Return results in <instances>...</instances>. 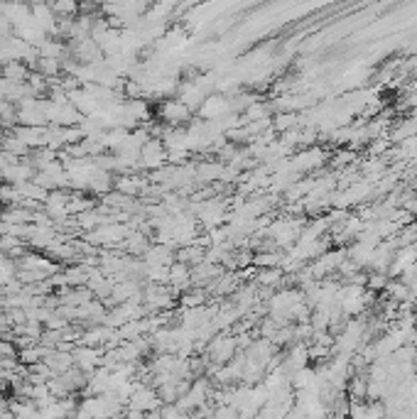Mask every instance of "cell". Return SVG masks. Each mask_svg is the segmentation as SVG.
Here are the masks:
<instances>
[{
	"instance_id": "cell-1",
	"label": "cell",
	"mask_w": 417,
	"mask_h": 419,
	"mask_svg": "<svg viewBox=\"0 0 417 419\" xmlns=\"http://www.w3.org/2000/svg\"><path fill=\"white\" fill-rule=\"evenodd\" d=\"M192 116H194V111L190 106H185L180 98H167L157 108V118L170 128H185V123H190Z\"/></svg>"
},
{
	"instance_id": "cell-2",
	"label": "cell",
	"mask_w": 417,
	"mask_h": 419,
	"mask_svg": "<svg viewBox=\"0 0 417 419\" xmlns=\"http://www.w3.org/2000/svg\"><path fill=\"white\" fill-rule=\"evenodd\" d=\"M326 159H329V152H326L324 147H319V145H315V147H307V149H302V152H297L295 157H290V169L295 174L315 172V169H319Z\"/></svg>"
},
{
	"instance_id": "cell-3",
	"label": "cell",
	"mask_w": 417,
	"mask_h": 419,
	"mask_svg": "<svg viewBox=\"0 0 417 419\" xmlns=\"http://www.w3.org/2000/svg\"><path fill=\"white\" fill-rule=\"evenodd\" d=\"M103 353H106V348L77 346V348L72 351V356H74V368H79L81 373L91 375L93 371H98V368L103 366Z\"/></svg>"
},
{
	"instance_id": "cell-4",
	"label": "cell",
	"mask_w": 417,
	"mask_h": 419,
	"mask_svg": "<svg viewBox=\"0 0 417 419\" xmlns=\"http://www.w3.org/2000/svg\"><path fill=\"white\" fill-rule=\"evenodd\" d=\"M167 164V149L162 145V140H150L145 147L140 149V169L145 172H157Z\"/></svg>"
},
{
	"instance_id": "cell-5",
	"label": "cell",
	"mask_w": 417,
	"mask_h": 419,
	"mask_svg": "<svg viewBox=\"0 0 417 419\" xmlns=\"http://www.w3.org/2000/svg\"><path fill=\"white\" fill-rule=\"evenodd\" d=\"M160 407H162V400L157 397L155 387H150V385H143L140 390L131 397V402H128V410H135L145 417L152 415V412H157Z\"/></svg>"
},
{
	"instance_id": "cell-6",
	"label": "cell",
	"mask_w": 417,
	"mask_h": 419,
	"mask_svg": "<svg viewBox=\"0 0 417 419\" xmlns=\"http://www.w3.org/2000/svg\"><path fill=\"white\" fill-rule=\"evenodd\" d=\"M113 189L123 197L135 199L150 189V179H145L143 174H121V177L113 179Z\"/></svg>"
},
{
	"instance_id": "cell-7",
	"label": "cell",
	"mask_w": 417,
	"mask_h": 419,
	"mask_svg": "<svg viewBox=\"0 0 417 419\" xmlns=\"http://www.w3.org/2000/svg\"><path fill=\"white\" fill-rule=\"evenodd\" d=\"M143 262H145V267H170L172 262H175V253H172L170 246H160V243H155V246H150L145 251Z\"/></svg>"
},
{
	"instance_id": "cell-8",
	"label": "cell",
	"mask_w": 417,
	"mask_h": 419,
	"mask_svg": "<svg viewBox=\"0 0 417 419\" xmlns=\"http://www.w3.org/2000/svg\"><path fill=\"white\" fill-rule=\"evenodd\" d=\"M199 113L201 118L208 123V121H218V118L228 116L231 113V108H228V98L226 96H208L204 103L199 106Z\"/></svg>"
},
{
	"instance_id": "cell-9",
	"label": "cell",
	"mask_w": 417,
	"mask_h": 419,
	"mask_svg": "<svg viewBox=\"0 0 417 419\" xmlns=\"http://www.w3.org/2000/svg\"><path fill=\"white\" fill-rule=\"evenodd\" d=\"M29 74H32V69H29L25 62H5L3 69H0V77L8 79V81H13V84H27Z\"/></svg>"
},
{
	"instance_id": "cell-10",
	"label": "cell",
	"mask_w": 417,
	"mask_h": 419,
	"mask_svg": "<svg viewBox=\"0 0 417 419\" xmlns=\"http://www.w3.org/2000/svg\"><path fill=\"white\" fill-rule=\"evenodd\" d=\"M44 363L52 368L54 378H57V375H62V373L72 371V368H74V356H72V351H52L47 358H44Z\"/></svg>"
},
{
	"instance_id": "cell-11",
	"label": "cell",
	"mask_w": 417,
	"mask_h": 419,
	"mask_svg": "<svg viewBox=\"0 0 417 419\" xmlns=\"http://www.w3.org/2000/svg\"><path fill=\"white\" fill-rule=\"evenodd\" d=\"M3 20H8L10 25L15 27H20V25H25L29 20V5H22V3H13V5H5L3 10Z\"/></svg>"
},
{
	"instance_id": "cell-12",
	"label": "cell",
	"mask_w": 417,
	"mask_h": 419,
	"mask_svg": "<svg viewBox=\"0 0 417 419\" xmlns=\"http://www.w3.org/2000/svg\"><path fill=\"white\" fill-rule=\"evenodd\" d=\"M206 299H208V292L204 287H192L187 289L177 302L182 304V309H197V307H206Z\"/></svg>"
},
{
	"instance_id": "cell-13",
	"label": "cell",
	"mask_w": 417,
	"mask_h": 419,
	"mask_svg": "<svg viewBox=\"0 0 417 419\" xmlns=\"http://www.w3.org/2000/svg\"><path fill=\"white\" fill-rule=\"evenodd\" d=\"M285 282V275H282L280 267H272V270H258V277H256V284L263 289H272L275 292L280 284Z\"/></svg>"
},
{
	"instance_id": "cell-14",
	"label": "cell",
	"mask_w": 417,
	"mask_h": 419,
	"mask_svg": "<svg viewBox=\"0 0 417 419\" xmlns=\"http://www.w3.org/2000/svg\"><path fill=\"white\" fill-rule=\"evenodd\" d=\"M121 248H126V251L131 253V258L133 255H145V251L150 248V241H147V236L143 231H133Z\"/></svg>"
},
{
	"instance_id": "cell-15",
	"label": "cell",
	"mask_w": 417,
	"mask_h": 419,
	"mask_svg": "<svg viewBox=\"0 0 417 419\" xmlns=\"http://www.w3.org/2000/svg\"><path fill=\"white\" fill-rule=\"evenodd\" d=\"M49 8H52V13H54V18H57V20L79 18V5L72 3V0H64V3H49Z\"/></svg>"
},
{
	"instance_id": "cell-16",
	"label": "cell",
	"mask_w": 417,
	"mask_h": 419,
	"mask_svg": "<svg viewBox=\"0 0 417 419\" xmlns=\"http://www.w3.org/2000/svg\"><path fill=\"white\" fill-rule=\"evenodd\" d=\"M354 157H356V152L354 149H346V147H339L336 149V154H334V159H331V164H334V167H344V164H351L354 162Z\"/></svg>"
}]
</instances>
